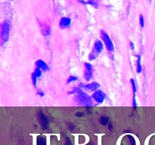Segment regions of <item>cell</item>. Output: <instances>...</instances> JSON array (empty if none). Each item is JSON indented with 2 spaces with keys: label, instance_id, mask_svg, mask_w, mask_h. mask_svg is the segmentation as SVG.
<instances>
[{
  "label": "cell",
  "instance_id": "30",
  "mask_svg": "<svg viewBox=\"0 0 155 145\" xmlns=\"http://www.w3.org/2000/svg\"><path fill=\"white\" fill-rule=\"evenodd\" d=\"M120 145H123V144H121Z\"/></svg>",
  "mask_w": 155,
  "mask_h": 145
},
{
  "label": "cell",
  "instance_id": "21",
  "mask_svg": "<svg viewBox=\"0 0 155 145\" xmlns=\"http://www.w3.org/2000/svg\"><path fill=\"white\" fill-rule=\"evenodd\" d=\"M132 107L135 110L137 108V102H136V94H133V99H132Z\"/></svg>",
  "mask_w": 155,
  "mask_h": 145
},
{
  "label": "cell",
  "instance_id": "20",
  "mask_svg": "<svg viewBox=\"0 0 155 145\" xmlns=\"http://www.w3.org/2000/svg\"><path fill=\"white\" fill-rule=\"evenodd\" d=\"M37 79H38V77H36L33 73H32V75H31V79H32V82H33V85L34 87H37Z\"/></svg>",
  "mask_w": 155,
  "mask_h": 145
},
{
  "label": "cell",
  "instance_id": "7",
  "mask_svg": "<svg viewBox=\"0 0 155 145\" xmlns=\"http://www.w3.org/2000/svg\"><path fill=\"white\" fill-rule=\"evenodd\" d=\"M85 71H84V78L86 81H90L92 79L93 76V68L91 64L85 63Z\"/></svg>",
  "mask_w": 155,
  "mask_h": 145
},
{
  "label": "cell",
  "instance_id": "11",
  "mask_svg": "<svg viewBox=\"0 0 155 145\" xmlns=\"http://www.w3.org/2000/svg\"><path fill=\"white\" fill-rule=\"evenodd\" d=\"M136 71L138 73L142 72V64H141V56H137V61H136Z\"/></svg>",
  "mask_w": 155,
  "mask_h": 145
},
{
  "label": "cell",
  "instance_id": "17",
  "mask_svg": "<svg viewBox=\"0 0 155 145\" xmlns=\"http://www.w3.org/2000/svg\"><path fill=\"white\" fill-rule=\"evenodd\" d=\"M87 4L94 6L95 8H98V1H97V0H88Z\"/></svg>",
  "mask_w": 155,
  "mask_h": 145
},
{
  "label": "cell",
  "instance_id": "26",
  "mask_svg": "<svg viewBox=\"0 0 155 145\" xmlns=\"http://www.w3.org/2000/svg\"><path fill=\"white\" fill-rule=\"evenodd\" d=\"M129 47H130L131 50H135L134 43H133L132 42H129Z\"/></svg>",
  "mask_w": 155,
  "mask_h": 145
},
{
  "label": "cell",
  "instance_id": "9",
  "mask_svg": "<svg viewBox=\"0 0 155 145\" xmlns=\"http://www.w3.org/2000/svg\"><path fill=\"white\" fill-rule=\"evenodd\" d=\"M71 19L68 17H63L59 22V26L61 29H66L71 26Z\"/></svg>",
  "mask_w": 155,
  "mask_h": 145
},
{
  "label": "cell",
  "instance_id": "3",
  "mask_svg": "<svg viewBox=\"0 0 155 145\" xmlns=\"http://www.w3.org/2000/svg\"><path fill=\"white\" fill-rule=\"evenodd\" d=\"M103 48L104 46L102 41L99 40V39H97V40L95 41L92 52H90L89 55V61H94L96 57H98V55L103 51Z\"/></svg>",
  "mask_w": 155,
  "mask_h": 145
},
{
  "label": "cell",
  "instance_id": "5",
  "mask_svg": "<svg viewBox=\"0 0 155 145\" xmlns=\"http://www.w3.org/2000/svg\"><path fill=\"white\" fill-rule=\"evenodd\" d=\"M37 117H38L39 121V123L41 125V127L43 130H46L48 128V120L47 117H46V115L44 114V113L42 111L39 110L37 113Z\"/></svg>",
  "mask_w": 155,
  "mask_h": 145
},
{
  "label": "cell",
  "instance_id": "27",
  "mask_svg": "<svg viewBox=\"0 0 155 145\" xmlns=\"http://www.w3.org/2000/svg\"><path fill=\"white\" fill-rule=\"evenodd\" d=\"M108 129H109L110 131H112V129H113V125H112V123H111V122H110L109 124H108Z\"/></svg>",
  "mask_w": 155,
  "mask_h": 145
},
{
  "label": "cell",
  "instance_id": "13",
  "mask_svg": "<svg viewBox=\"0 0 155 145\" xmlns=\"http://www.w3.org/2000/svg\"><path fill=\"white\" fill-rule=\"evenodd\" d=\"M37 145H47V141H46V137L39 136L37 137Z\"/></svg>",
  "mask_w": 155,
  "mask_h": 145
},
{
  "label": "cell",
  "instance_id": "18",
  "mask_svg": "<svg viewBox=\"0 0 155 145\" xmlns=\"http://www.w3.org/2000/svg\"><path fill=\"white\" fill-rule=\"evenodd\" d=\"M127 137H128L129 141V143H130L131 145H136V141L133 136L129 135H127Z\"/></svg>",
  "mask_w": 155,
  "mask_h": 145
},
{
  "label": "cell",
  "instance_id": "6",
  "mask_svg": "<svg viewBox=\"0 0 155 145\" xmlns=\"http://www.w3.org/2000/svg\"><path fill=\"white\" fill-rule=\"evenodd\" d=\"M92 97L98 104L103 103L106 98V95L102 90H97L94 93L92 94Z\"/></svg>",
  "mask_w": 155,
  "mask_h": 145
},
{
  "label": "cell",
  "instance_id": "10",
  "mask_svg": "<svg viewBox=\"0 0 155 145\" xmlns=\"http://www.w3.org/2000/svg\"><path fill=\"white\" fill-rule=\"evenodd\" d=\"M36 67L37 68L40 69L42 71H47L48 70V64L45 62L44 61H42V60H38V61H36Z\"/></svg>",
  "mask_w": 155,
  "mask_h": 145
},
{
  "label": "cell",
  "instance_id": "2",
  "mask_svg": "<svg viewBox=\"0 0 155 145\" xmlns=\"http://www.w3.org/2000/svg\"><path fill=\"white\" fill-rule=\"evenodd\" d=\"M11 24L8 21H5L1 24V32H0V39L1 44L3 45L8 42L9 39Z\"/></svg>",
  "mask_w": 155,
  "mask_h": 145
},
{
  "label": "cell",
  "instance_id": "29",
  "mask_svg": "<svg viewBox=\"0 0 155 145\" xmlns=\"http://www.w3.org/2000/svg\"><path fill=\"white\" fill-rule=\"evenodd\" d=\"M78 2L81 4H87V2H85V0H78Z\"/></svg>",
  "mask_w": 155,
  "mask_h": 145
},
{
  "label": "cell",
  "instance_id": "15",
  "mask_svg": "<svg viewBox=\"0 0 155 145\" xmlns=\"http://www.w3.org/2000/svg\"><path fill=\"white\" fill-rule=\"evenodd\" d=\"M33 74L36 76V77H37L38 78H39V77H41V76H42V71L40 69L37 68V67H36V69L34 70V72H33Z\"/></svg>",
  "mask_w": 155,
  "mask_h": 145
},
{
  "label": "cell",
  "instance_id": "23",
  "mask_svg": "<svg viewBox=\"0 0 155 145\" xmlns=\"http://www.w3.org/2000/svg\"><path fill=\"white\" fill-rule=\"evenodd\" d=\"M37 95H39V97H44V96H45L44 92H42V90H40V89L37 90Z\"/></svg>",
  "mask_w": 155,
  "mask_h": 145
},
{
  "label": "cell",
  "instance_id": "4",
  "mask_svg": "<svg viewBox=\"0 0 155 145\" xmlns=\"http://www.w3.org/2000/svg\"><path fill=\"white\" fill-rule=\"evenodd\" d=\"M100 36H101V39H102L104 45H105L107 51L108 52H113V50H114V46H113L112 40L110 38L109 35L107 34L105 31L101 30V32H100Z\"/></svg>",
  "mask_w": 155,
  "mask_h": 145
},
{
  "label": "cell",
  "instance_id": "1",
  "mask_svg": "<svg viewBox=\"0 0 155 145\" xmlns=\"http://www.w3.org/2000/svg\"><path fill=\"white\" fill-rule=\"evenodd\" d=\"M74 101L77 104L83 106V107H91L93 104L92 97L85 93L82 89L80 90L78 93L74 97Z\"/></svg>",
  "mask_w": 155,
  "mask_h": 145
},
{
  "label": "cell",
  "instance_id": "16",
  "mask_svg": "<svg viewBox=\"0 0 155 145\" xmlns=\"http://www.w3.org/2000/svg\"><path fill=\"white\" fill-rule=\"evenodd\" d=\"M77 80H78V78H77V77H75V76H70V77H68V79H67V84H70L71 82H76V81Z\"/></svg>",
  "mask_w": 155,
  "mask_h": 145
},
{
  "label": "cell",
  "instance_id": "28",
  "mask_svg": "<svg viewBox=\"0 0 155 145\" xmlns=\"http://www.w3.org/2000/svg\"><path fill=\"white\" fill-rule=\"evenodd\" d=\"M68 126H69V128L71 130L74 129V126H73V125H72V124H71V123H69V124H68Z\"/></svg>",
  "mask_w": 155,
  "mask_h": 145
},
{
  "label": "cell",
  "instance_id": "22",
  "mask_svg": "<svg viewBox=\"0 0 155 145\" xmlns=\"http://www.w3.org/2000/svg\"><path fill=\"white\" fill-rule=\"evenodd\" d=\"M139 23L141 27H144V26H145V21H144V17L142 14H140L139 16Z\"/></svg>",
  "mask_w": 155,
  "mask_h": 145
},
{
  "label": "cell",
  "instance_id": "24",
  "mask_svg": "<svg viewBox=\"0 0 155 145\" xmlns=\"http://www.w3.org/2000/svg\"><path fill=\"white\" fill-rule=\"evenodd\" d=\"M64 145H73V144H72V142H71V139H70V138L68 137H66L65 143H64Z\"/></svg>",
  "mask_w": 155,
  "mask_h": 145
},
{
  "label": "cell",
  "instance_id": "8",
  "mask_svg": "<svg viewBox=\"0 0 155 145\" xmlns=\"http://www.w3.org/2000/svg\"><path fill=\"white\" fill-rule=\"evenodd\" d=\"M100 85L98 82H93L89 84H80V88H82V89L87 90V91H90V92H95L99 88Z\"/></svg>",
  "mask_w": 155,
  "mask_h": 145
},
{
  "label": "cell",
  "instance_id": "14",
  "mask_svg": "<svg viewBox=\"0 0 155 145\" xmlns=\"http://www.w3.org/2000/svg\"><path fill=\"white\" fill-rule=\"evenodd\" d=\"M42 32L43 33V35L46 36H48V35L50 34V28L49 27H47V26H46V27H43L42 29Z\"/></svg>",
  "mask_w": 155,
  "mask_h": 145
},
{
  "label": "cell",
  "instance_id": "19",
  "mask_svg": "<svg viewBox=\"0 0 155 145\" xmlns=\"http://www.w3.org/2000/svg\"><path fill=\"white\" fill-rule=\"evenodd\" d=\"M130 83H131V85H132V88L133 94H136V91H137V88H136V82H135V80L133 79H130Z\"/></svg>",
  "mask_w": 155,
  "mask_h": 145
},
{
  "label": "cell",
  "instance_id": "12",
  "mask_svg": "<svg viewBox=\"0 0 155 145\" xmlns=\"http://www.w3.org/2000/svg\"><path fill=\"white\" fill-rule=\"evenodd\" d=\"M99 123L102 126H106V125H108L110 122L109 118L105 116H103V117H101L99 118Z\"/></svg>",
  "mask_w": 155,
  "mask_h": 145
},
{
  "label": "cell",
  "instance_id": "25",
  "mask_svg": "<svg viewBox=\"0 0 155 145\" xmlns=\"http://www.w3.org/2000/svg\"><path fill=\"white\" fill-rule=\"evenodd\" d=\"M84 116V113H82V112H77L76 113V117H82Z\"/></svg>",
  "mask_w": 155,
  "mask_h": 145
}]
</instances>
